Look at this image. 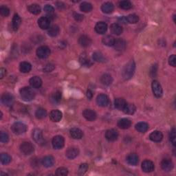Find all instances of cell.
<instances>
[{
  "mask_svg": "<svg viewBox=\"0 0 176 176\" xmlns=\"http://www.w3.org/2000/svg\"><path fill=\"white\" fill-rule=\"evenodd\" d=\"M136 69V64L134 61H131L126 65L123 70V77L124 79L129 80L130 79L134 74Z\"/></svg>",
  "mask_w": 176,
  "mask_h": 176,
  "instance_id": "cell-1",
  "label": "cell"
},
{
  "mask_svg": "<svg viewBox=\"0 0 176 176\" xmlns=\"http://www.w3.org/2000/svg\"><path fill=\"white\" fill-rule=\"evenodd\" d=\"M20 96L25 101H31L35 96V93L29 87H24L20 90Z\"/></svg>",
  "mask_w": 176,
  "mask_h": 176,
  "instance_id": "cell-2",
  "label": "cell"
},
{
  "mask_svg": "<svg viewBox=\"0 0 176 176\" xmlns=\"http://www.w3.org/2000/svg\"><path fill=\"white\" fill-rule=\"evenodd\" d=\"M11 129L14 134H17V135H20V134H24L26 131L27 126L22 123L17 122L12 125Z\"/></svg>",
  "mask_w": 176,
  "mask_h": 176,
  "instance_id": "cell-3",
  "label": "cell"
},
{
  "mask_svg": "<svg viewBox=\"0 0 176 176\" xmlns=\"http://www.w3.org/2000/svg\"><path fill=\"white\" fill-rule=\"evenodd\" d=\"M20 150L22 154L28 156V155L32 154L34 152L35 149L32 143L29 142H24L20 145Z\"/></svg>",
  "mask_w": 176,
  "mask_h": 176,
  "instance_id": "cell-4",
  "label": "cell"
},
{
  "mask_svg": "<svg viewBox=\"0 0 176 176\" xmlns=\"http://www.w3.org/2000/svg\"><path fill=\"white\" fill-rule=\"evenodd\" d=\"M50 54V49L48 46H42L37 50V55L40 59L48 58Z\"/></svg>",
  "mask_w": 176,
  "mask_h": 176,
  "instance_id": "cell-5",
  "label": "cell"
},
{
  "mask_svg": "<svg viewBox=\"0 0 176 176\" xmlns=\"http://www.w3.org/2000/svg\"><path fill=\"white\" fill-rule=\"evenodd\" d=\"M65 140L63 136H54L52 141V147L54 149H60L63 148L64 146Z\"/></svg>",
  "mask_w": 176,
  "mask_h": 176,
  "instance_id": "cell-6",
  "label": "cell"
},
{
  "mask_svg": "<svg viewBox=\"0 0 176 176\" xmlns=\"http://www.w3.org/2000/svg\"><path fill=\"white\" fill-rule=\"evenodd\" d=\"M151 87L154 96L157 98H160L162 96V89L160 83L157 81H154L152 82Z\"/></svg>",
  "mask_w": 176,
  "mask_h": 176,
  "instance_id": "cell-7",
  "label": "cell"
},
{
  "mask_svg": "<svg viewBox=\"0 0 176 176\" xmlns=\"http://www.w3.org/2000/svg\"><path fill=\"white\" fill-rule=\"evenodd\" d=\"M51 19L48 17H41L38 20V25L42 30L49 29L50 26Z\"/></svg>",
  "mask_w": 176,
  "mask_h": 176,
  "instance_id": "cell-8",
  "label": "cell"
},
{
  "mask_svg": "<svg viewBox=\"0 0 176 176\" xmlns=\"http://www.w3.org/2000/svg\"><path fill=\"white\" fill-rule=\"evenodd\" d=\"M2 103H3L4 105L10 107L14 103V97L12 94H9V93H4V94L2 96Z\"/></svg>",
  "mask_w": 176,
  "mask_h": 176,
  "instance_id": "cell-9",
  "label": "cell"
},
{
  "mask_svg": "<svg viewBox=\"0 0 176 176\" xmlns=\"http://www.w3.org/2000/svg\"><path fill=\"white\" fill-rule=\"evenodd\" d=\"M154 163L151 160H146L142 163V169L144 172L150 173L154 170Z\"/></svg>",
  "mask_w": 176,
  "mask_h": 176,
  "instance_id": "cell-10",
  "label": "cell"
},
{
  "mask_svg": "<svg viewBox=\"0 0 176 176\" xmlns=\"http://www.w3.org/2000/svg\"><path fill=\"white\" fill-rule=\"evenodd\" d=\"M118 137V133L116 129H109L105 133V138L109 141L113 142L117 140Z\"/></svg>",
  "mask_w": 176,
  "mask_h": 176,
  "instance_id": "cell-11",
  "label": "cell"
},
{
  "mask_svg": "<svg viewBox=\"0 0 176 176\" xmlns=\"http://www.w3.org/2000/svg\"><path fill=\"white\" fill-rule=\"evenodd\" d=\"M79 154V150L77 147H72L68 149L66 152V156L69 159H74L78 156Z\"/></svg>",
  "mask_w": 176,
  "mask_h": 176,
  "instance_id": "cell-12",
  "label": "cell"
},
{
  "mask_svg": "<svg viewBox=\"0 0 176 176\" xmlns=\"http://www.w3.org/2000/svg\"><path fill=\"white\" fill-rule=\"evenodd\" d=\"M83 116L86 120L89 121H94L96 118V113L94 110H90V109L85 110L83 112Z\"/></svg>",
  "mask_w": 176,
  "mask_h": 176,
  "instance_id": "cell-13",
  "label": "cell"
},
{
  "mask_svg": "<svg viewBox=\"0 0 176 176\" xmlns=\"http://www.w3.org/2000/svg\"><path fill=\"white\" fill-rule=\"evenodd\" d=\"M161 167L165 171H170L173 168V163L170 159H163L161 162Z\"/></svg>",
  "mask_w": 176,
  "mask_h": 176,
  "instance_id": "cell-14",
  "label": "cell"
},
{
  "mask_svg": "<svg viewBox=\"0 0 176 176\" xmlns=\"http://www.w3.org/2000/svg\"><path fill=\"white\" fill-rule=\"evenodd\" d=\"M97 104L100 107H106L109 104V98L105 94H99L96 98Z\"/></svg>",
  "mask_w": 176,
  "mask_h": 176,
  "instance_id": "cell-15",
  "label": "cell"
},
{
  "mask_svg": "<svg viewBox=\"0 0 176 176\" xmlns=\"http://www.w3.org/2000/svg\"><path fill=\"white\" fill-rule=\"evenodd\" d=\"M107 30V25L103 22H98L95 26V31L98 34H105Z\"/></svg>",
  "mask_w": 176,
  "mask_h": 176,
  "instance_id": "cell-16",
  "label": "cell"
},
{
  "mask_svg": "<svg viewBox=\"0 0 176 176\" xmlns=\"http://www.w3.org/2000/svg\"><path fill=\"white\" fill-rule=\"evenodd\" d=\"M32 138L37 143H42L43 141V136L42 131L39 129H35L32 131Z\"/></svg>",
  "mask_w": 176,
  "mask_h": 176,
  "instance_id": "cell-17",
  "label": "cell"
},
{
  "mask_svg": "<svg viewBox=\"0 0 176 176\" xmlns=\"http://www.w3.org/2000/svg\"><path fill=\"white\" fill-rule=\"evenodd\" d=\"M69 133H70V136H72V138L76 140L81 139L83 136V132L82 131V130L76 127L72 128L70 131H69Z\"/></svg>",
  "mask_w": 176,
  "mask_h": 176,
  "instance_id": "cell-18",
  "label": "cell"
},
{
  "mask_svg": "<svg viewBox=\"0 0 176 176\" xmlns=\"http://www.w3.org/2000/svg\"><path fill=\"white\" fill-rule=\"evenodd\" d=\"M50 118L53 122H59L62 118V113L58 110L51 111L50 113Z\"/></svg>",
  "mask_w": 176,
  "mask_h": 176,
  "instance_id": "cell-19",
  "label": "cell"
},
{
  "mask_svg": "<svg viewBox=\"0 0 176 176\" xmlns=\"http://www.w3.org/2000/svg\"><path fill=\"white\" fill-rule=\"evenodd\" d=\"M79 43L82 47L87 48L92 43V40L87 35H82L79 39Z\"/></svg>",
  "mask_w": 176,
  "mask_h": 176,
  "instance_id": "cell-20",
  "label": "cell"
},
{
  "mask_svg": "<svg viewBox=\"0 0 176 176\" xmlns=\"http://www.w3.org/2000/svg\"><path fill=\"white\" fill-rule=\"evenodd\" d=\"M138 156L136 154H130L127 157V162L128 164L132 165V166H136L138 163Z\"/></svg>",
  "mask_w": 176,
  "mask_h": 176,
  "instance_id": "cell-21",
  "label": "cell"
},
{
  "mask_svg": "<svg viewBox=\"0 0 176 176\" xmlns=\"http://www.w3.org/2000/svg\"><path fill=\"white\" fill-rule=\"evenodd\" d=\"M29 83L30 85L33 88L37 89V88H39L41 86V85H42V80L39 76H33L32 78L30 79Z\"/></svg>",
  "mask_w": 176,
  "mask_h": 176,
  "instance_id": "cell-22",
  "label": "cell"
},
{
  "mask_svg": "<svg viewBox=\"0 0 176 176\" xmlns=\"http://www.w3.org/2000/svg\"><path fill=\"white\" fill-rule=\"evenodd\" d=\"M131 122L130 120H129L127 118H122L120 120H118V127L119 128L126 129H128L131 127Z\"/></svg>",
  "mask_w": 176,
  "mask_h": 176,
  "instance_id": "cell-23",
  "label": "cell"
},
{
  "mask_svg": "<svg viewBox=\"0 0 176 176\" xmlns=\"http://www.w3.org/2000/svg\"><path fill=\"white\" fill-rule=\"evenodd\" d=\"M41 163H42V164L43 165V166L46 168L51 167H52L54 164V157L51 156H46L42 159Z\"/></svg>",
  "mask_w": 176,
  "mask_h": 176,
  "instance_id": "cell-24",
  "label": "cell"
},
{
  "mask_svg": "<svg viewBox=\"0 0 176 176\" xmlns=\"http://www.w3.org/2000/svg\"><path fill=\"white\" fill-rule=\"evenodd\" d=\"M149 138L154 142H160L163 138L162 132L159 131H154L149 135Z\"/></svg>",
  "mask_w": 176,
  "mask_h": 176,
  "instance_id": "cell-25",
  "label": "cell"
},
{
  "mask_svg": "<svg viewBox=\"0 0 176 176\" xmlns=\"http://www.w3.org/2000/svg\"><path fill=\"white\" fill-rule=\"evenodd\" d=\"M114 48L116 50L118 51H123L126 48V42L122 39H118L115 40L114 43Z\"/></svg>",
  "mask_w": 176,
  "mask_h": 176,
  "instance_id": "cell-26",
  "label": "cell"
},
{
  "mask_svg": "<svg viewBox=\"0 0 176 176\" xmlns=\"http://www.w3.org/2000/svg\"><path fill=\"white\" fill-rule=\"evenodd\" d=\"M114 7L113 5L111 2H106V3L103 4L101 6V10L103 12H105L106 14H110L112 13L113 11Z\"/></svg>",
  "mask_w": 176,
  "mask_h": 176,
  "instance_id": "cell-27",
  "label": "cell"
},
{
  "mask_svg": "<svg viewBox=\"0 0 176 176\" xmlns=\"http://www.w3.org/2000/svg\"><path fill=\"white\" fill-rule=\"evenodd\" d=\"M21 23H22V19H21L20 17L19 16V15L15 14L14 15L13 18H12V28L15 31H17L21 25Z\"/></svg>",
  "mask_w": 176,
  "mask_h": 176,
  "instance_id": "cell-28",
  "label": "cell"
},
{
  "mask_svg": "<svg viewBox=\"0 0 176 176\" xmlns=\"http://www.w3.org/2000/svg\"><path fill=\"white\" fill-rule=\"evenodd\" d=\"M110 30L113 34L116 35H120L123 32V28L120 25L118 24H113L111 25Z\"/></svg>",
  "mask_w": 176,
  "mask_h": 176,
  "instance_id": "cell-29",
  "label": "cell"
},
{
  "mask_svg": "<svg viewBox=\"0 0 176 176\" xmlns=\"http://www.w3.org/2000/svg\"><path fill=\"white\" fill-rule=\"evenodd\" d=\"M31 69H32V66L28 62L24 61L20 63L19 69L22 73H28L31 70Z\"/></svg>",
  "mask_w": 176,
  "mask_h": 176,
  "instance_id": "cell-30",
  "label": "cell"
},
{
  "mask_svg": "<svg viewBox=\"0 0 176 176\" xmlns=\"http://www.w3.org/2000/svg\"><path fill=\"white\" fill-rule=\"evenodd\" d=\"M28 10L30 13H32L33 15H38L41 12V7L39 5H38L37 4H33L30 5V6L28 7Z\"/></svg>",
  "mask_w": 176,
  "mask_h": 176,
  "instance_id": "cell-31",
  "label": "cell"
},
{
  "mask_svg": "<svg viewBox=\"0 0 176 176\" xmlns=\"http://www.w3.org/2000/svg\"><path fill=\"white\" fill-rule=\"evenodd\" d=\"M136 110V106L133 104H129V103H127L125 107L123 108V111L127 114H133L135 113Z\"/></svg>",
  "mask_w": 176,
  "mask_h": 176,
  "instance_id": "cell-32",
  "label": "cell"
},
{
  "mask_svg": "<svg viewBox=\"0 0 176 176\" xmlns=\"http://www.w3.org/2000/svg\"><path fill=\"white\" fill-rule=\"evenodd\" d=\"M100 81L102 83L105 85H110L112 83L113 79L112 76L109 74H103L100 79Z\"/></svg>",
  "mask_w": 176,
  "mask_h": 176,
  "instance_id": "cell-33",
  "label": "cell"
},
{
  "mask_svg": "<svg viewBox=\"0 0 176 176\" xmlns=\"http://www.w3.org/2000/svg\"><path fill=\"white\" fill-rule=\"evenodd\" d=\"M127 104V103L125 101V100L124 98H116L114 101V106L116 109L118 110H123V108L125 107V105Z\"/></svg>",
  "mask_w": 176,
  "mask_h": 176,
  "instance_id": "cell-34",
  "label": "cell"
},
{
  "mask_svg": "<svg viewBox=\"0 0 176 176\" xmlns=\"http://www.w3.org/2000/svg\"><path fill=\"white\" fill-rule=\"evenodd\" d=\"M103 43L107 46H113L115 43L114 38L110 35H107L103 38Z\"/></svg>",
  "mask_w": 176,
  "mask_h": 176,
  "instance_id": "cell-35",
  "label": "cell"
},
{
  "mask_svg": "<svg viewBox=\"0 0 176 176\" xmlns=\"http://www.w3.org/2000/svg\"><path fill=\"white\" fill-rule=\"evenodd\" d=\"M149 125L148 124L146 123H138L136 125V129L137 131H138L140 133H145V132L148 130Z\"/></svg>",
  "mask_w": 176,
  "mask_h": 176,
  "instance_id": "cell-36",
  "label": "cell"
},
{
  "mask_svg": "<svg viewBox=\"0 0 176 176\" xmlns=\"http://www.w3.org/2000/svg\"><path fill=\"white\" fill-rule=\"evenodd\" d=\"M59 31H60V29H59L58 25H52V26H51L50 27V28H49L48 30V33L50 37H54L59 35Z\"/></svg>",
  "mask_w": 176,
  "mask_h": 176,
  "instance_id": "cell-37",
  "label": "cell"
},
{
  "mask_svg": "<svg viewBox=\"0 0 176 176\" xmlns=\"http://www.w3.org/2000/svg\"><path fill=\"white\" fill-rule=\"evenodd\" d=\"M92 5L90 3H88V2H83L80 6V9H81V11L84 12H89L92 11Z\"/></svg>",
  "mask_w": 176,
  "mask_h": 176,
  "instance_id": "cell-38",
  "label": "cell"
},
{
  "mask_svg": "<svg viewBox=\"0 0 176 176\" xmlns=\"http://www.w3.org/2000/svg\"><path fill=\"white\" fill-rule=\"evenodd\" d=\"M93 59L96 62H100V63H104L106 61V59L104 57V56L100 52H96L94 54H93Z\"/></svg>",
  "mask_w": 176,
  "mask_h": 176,
  "instance_id": "cell-39",
  "label": "cell"
},
{
  "mask_svg": "<svg viewBox=\"0 0 176 176\" xmlns=\"http://www.w3.org/2000/svg\"><path fill=\"white\" fill-rule=\"evenodd\" d=\"M35 116L38 119H43L46 118V116H47V112H46L45 109L39 108L38 110L36 111Z\"/></svg>",
  "mask_w": 176,
  "mask_h": 176,
  "instance_id": "cell-40",
  "label": "cell"
},
{
  "mask_svg": "<svg viewBox=\"0 0 176 176\" xmlns=\"http://www.w3.org/2000/svg\"><path fill=\"white\" fill-rule=\"evenodd\" d=\"M80 63H81L83 66H85L86 67H90L92 66V62L87 57V56L85 54H83L80 57Z\"/></svg>",
  "mask_w": 176,
  "mask_h": 176,
  "instance_id": "cell-41",
  "label": "cell"
},
{
  "mask_svg": "<svg viewBox=\"0 0 176 176\" xmlns=\"http://www.w3.org/2000/svg\"><path fill=\"white\" fill-rule=\"evenodd\" d=\"M61 98V93L59 91H56L54 93H53L51 96L50 100L51 101L54 103H58L60 102Z\"/></svg>",
  "mask_w": 176,
  "mask_h": 176,
  "instance_id": "cell-42",
  "label": "cell"
},
{
  "mask_svg": "<svg viewBox=\"0 0 176 176\" xmlns=\"http://www.w3.org/2000/svg\"><path fill=\"white\" fill-rule=\"evenodd\" d=\"M126 21L129 24H136L139 21V17L135 14H131L126 17Z\"/></svg>",
  "mask_w": 176,
  "mask_h": 176,
  "instance_id": "cell-43",
  "label": "cell"
},
{
  "mask_svg": "<svg viewBox=\"0 0 176 176\" xmlns=\"http://www.w3.org/2000/svg\"><path fill=\"white\" fill-rule=\"evenodd\" d=\"M119 7L123 10H129L132 8V4L129 1H121L119 2Z\"/></svg>",
  "mask_w": 176,
  "mask_h": 176,
  "instance_id": "cell-44",
  "label": "cell"
},
{
  "mask_svg": "<svg viewBox=\"0 0 176 176\" xmlns=\"http://www.w3.org/2000/svg\"><path fill=\"white\" fill-rule=\"evenodd\" d=\"M0 160H1V162L4 164H9L11 161V157H10L8 154H2L0 156Z\"/></svg>",
  "mask_w": 176,
  "mask_h": 176,
  "instance_id": "cell-45",
  "label": "cell"
},
{
  "mask_svg": "<svg viewBox=\"0 0 176 176\" xmlns=\"http://www.w3.org/2000/svg\"><path fill=\"white\" fill-rule=\"evenodd\" d=\"M68 169L64 167L58 168L56 171V175L57 176H66L68 175Z\"/></svg>",
  "mask_w": 176,
  "mask_h": 176,
  "instance_id": "cell-46",
  "label": "cell"
},
{
  "mask_svg": "<svg viewBox=\"0 0 176 176\" xmlns=\"http://www.w3.org/2000/svg\"><path fill=\"white\" fill-rule=\"evenodd\" d=\"M88 169V164L86 163H83V164H81L80 165V167L79 168V175H83L85 173L87 172V171Z\"/></svg>",
  "mask_w": 176,
  "mask_h": 176,
  "instance_id": "cell-47",
  "label": "cell"
},
{
  "mask_svg": "<svg viewBox=\"0 0 176 176\" xmlns=\"http://www.w3.org/2000/svg\"><path fill=\"white\" fill-rule=\"evenodd\" d=\"M170 140L171 142V143L173 146H175L176 143V135H175V129L173 128L172 130L171 131L170 133Z\"/></svg>",
  "mask_w": 176,
  "mask_h": 176,
  "instance_id": "cell-48",
  "label": "cell"
},
{
  "mask_svg": "<svg viewBox=\"0 0 176 176\" xmlns=\"http://www.w3.org/2000/svg\"><path fill=\"white\" fill-rule=\"evenodd\" d=\"M0 14L3 17H8L10 14V10L6 6H2L0 8Z\"/></svg>",
  "mask_w": 176,
  "mask_h": 176,
  "instance_id": "cell-49",
  "label": "cell"
},
{
  "mask_svg": "<svg viewBox=\"0 0 176 176\" xmlns=\"http://www.w3.org/2000/svg\"><path fill=\"white\" fill-rule=\"evenodd\" d=\"M9 140V136L6 133L2 131L0 134V141L3 143H6Z\"/></svg>",
  "mask_w": 176,
  "mask_h": 176,
  "instance_id": "cell-50",
  "label": "cell"
},
{
  "mask_svg": "<svg viewBox=\"0 0 176 176\" xmlns=\"http://www.w3.org/2000/svg\"><path fill=\"white\" fill-rule=\"evenodd\" d=\"M44 11H45L46 13H48V15H51L54 13V8L51 6V5H46L45 6H44Z\"/></svg>",
  "mask_w": 176,
  "mask_h": 176,
  "instance_id": "cell-51",
  "label": "cell"
},
{
  "mask_svg": "<svg viewBox=\"0 0 176 176\" xmlns=\"http://www.w3.org/2000/svg\"><path fill=\"white\" fill-rule=\"evenodd\" d=\"M169 63L173 67H175L176 66V56L175 54H173L169 59Z\"/></svg>",
  "mask_w": 176,
  "mask_h": 176,
  "instance_id": "cell-52",
  "label": "cell"
},
{
  "mask_svg": "<svg viewBox=\"0 0 176 176\" xmlns=\"http://www.w3.org/2000/svg\"><path fill=\"white\" fill-rule=\"evenodd\" d=\"M54 68V67L53 65L52 64H48L46 65L45 68H43V70L46 72H50L51 71H52Z\"/></svg>",
  "mask_w": 176,
  "mask_h": 176,
  "instance_id": "cell-53",
  "label": "cell"
},
{
  "mask_svg": "<svg viewBox=\"0 0 176 176\" xmlns=\"http://www.w3.org/2000/svg\"><path fill=\"white\" fill-rule=\"evenodd\" d=\"M83 15H82L81 14L79 13H74V17L75 20H76L77 22H81V21L83 19Z\"/></svg>",
  "mask_w": 176,
  "mask_h": 176,
  "instance_id": "cell-54",
  "label": "cell"
},
{
  "mask_svg": "<svg viewBox=\"0 0 176 176\" xmlns=\"http://www.w3.org/2000/svg\"><path fill=\"white\" fill-rule=\"evenodd\" d=\"M156 72H157V66L156 65H155V66H152L150 73H151V75L152 76H155L156 74Z\"/></svg>",
  "mask_w": 176,
  "mask_h": 176,
  "instance_id": "cell-55",
  "label": "cell"
},
{
  "mask_svg": "<svg viewBox=\"0 0 176 176\" xmlns=\"http://www.w3.org/2000/svg\"><path fill=\"white\" fill-rule=\"evenodd\" d=\"M6 74V69H4L3 68H2L1 69H0V78L3 79Z\"/></svg>",
  "mask_w": 176,
  "mask_h": 176,
  "instance_id": "cell-56",
  "label": "cell"
},
{
  "mask_svg": "<svg viewBox=\"0 0 176 176\" xmlns=\"http://www.w3.org/2000/svg\"><path fill=\"white\" fill-rule=\"evenodd\" d=\"M92 96H93L92 92L90 90H88L87 91V97L88 98V99L91 100L92 98Z\"/></svg>",
  "mask_w": 176,
  "mask_h": 176,
  "instance_id": "cell-57",
  "label": "cell"
}]
</instances>
